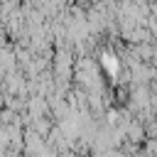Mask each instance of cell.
I'll list each match as a JSON object with an SVG mask.
<instances>
[{"instance_id":"obj_1","label":"cell","mask_w":157,"mask_h":157,"mask_svg":"<svg viewBox=\"0 0 157 157\" xmlns=\"http://www.w3.org/2000/svg\"><path fill=\"white\" fill-rule=\"evenodd\" d=\"M145 137H147L145 128H142L140 123H132V125H130V142H132V145H137V142H142Z\"/></svg>"}]
</instances>
